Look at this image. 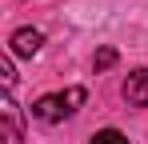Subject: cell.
Here are the masks:
<instances>
[{
    "label": "cell",
    "instance_id": "cell-7",
    "mask_svg": "<svg viewBox=\"0 0 148 144\" xmlns=\"http://www.w3.org/2000/svg\"><path fill=\"white\" fill-rule=\"evenodd\" d=\"M112 64H116V48H100L96 56H92V68L96 72H108Z\"/></svg>",
    "mask_w": 148,
    "mask_h": 144
},
{
    "label": "cell",
    "instance_id": "cell-8",
    "mask_svg": "<svg viewBox=\"0 0 148 144\" xmlns=\"http://www.w3.org/2000/svg\"><path fill=\"white\" fill-rule=\"evenodd\" d=\"M84 88H68V92H64V104H68V112H76V108H80V104H84Z\"/></svg>",
    "mask_w": 148,
    "mask_h": 144
},
{
    "label": "cell",
    "instance_id": "cell-5",
    "mask_svg": "<svg viewBox=\"0 0 148 144\" xmlns=\"http://www.w3.org/2000/svg\"><path fill=\"white\" fill-rule=\"evenodd\" d=\"M92 144H128V136H124L120 128H100L96 136H92Z\"/></svg>",
    "mask_w": 148,
    "mask_h": 144
},
{
    "label": "cell",
    "instance_id": "cell-2",
    "mask_svg": "<svg viewBox=\"0 0 148 144\" xmlns=\"http://www.w3.org/2000/svg\"><path fill=\"white\" fill-rule=\"evenodd\" d=\"M40 44H44V32H36V28H16L12 40H8V52H12V56H36Z\"/></svg>",
    "mask_w": 148,
    "mask_h": 144
},
{
    "label": "cell",
    "instance_id": "cell-3",
    "mask_svg": "<svg viewBox=\"0 0 148 144\" xmlns=\"http://www.w3.org/2000/svg\"><path fill=\"white\" fill-rule=\"evenodd\" d=\"M32 116H36V120H44V124H56V120L72 116V112H68V104H64V92H60V96H40V100L32 104Z\"/></svg>",
    "mask_w": 148,
    "mask_h": 144
},
{
    "label": "cell",
    "instance_id": "cell-1",
    "mask_svg": "<svg viewBox=\"0 0 148 144\" xmlns=\"http://www.w3.org/2000/svg\"><path fill=\"white\" fill-rule=\"evenodd\" d=\"M0 116H4V136H0V140L4 144H20L24 140V120H20V108H16L12 92L0 96Z\"/></svg>",
    "mask_w": 148,
    "mask_h": 144
},
{
    "label": "cell",
    "instance_id": "cell-4",
    "mask_svg": "<svg viewBox=\"0 0 148 144\" xmlns=\"http://www.w3.org/2000/svg\"><path fill=\"white\" fill-rule=\"evenodd\" d=\"M124 100L132 108H148V68H136L124 80Z\"/></svg>",
    "mask_w": 148,
    "mask_h": 144
},
{
    "label": "cell",
    "instance_id": "cell-6",
    "mask_svg": "<svg viewBox=\"0 0 148 144\" xmlns=\"http://www.w3.org/2000/svg\"><path fill=\"white\" fill-rule=\"evenodd\" d=\"M0 80H4V92H12V84H16V72H12V52H4V56H0Z\"/></svg>",
    "mask_w": 148,
    "mask_h": 144
}]
</instances>
